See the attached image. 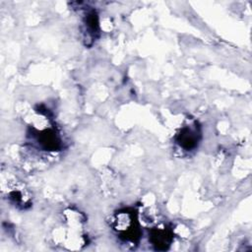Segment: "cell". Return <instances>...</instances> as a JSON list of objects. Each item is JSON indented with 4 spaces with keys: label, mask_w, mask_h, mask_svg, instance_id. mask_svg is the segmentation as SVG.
Instances as JSON below:
<instances>
[{
    "label": "cell",
    "mask_w": 252,
    "mask_h": 252,
    "mask_svg": "<svg viewBox=\"0 0 252 252\" xmlns=\"http://www.w3.org/2000/svg\"><path fill=\"white\" fill-rule=\"evenodd\" d=\"M199 141V132L196 128L184 127L178 134L177 143L183 149L189 151L194 149Z\"/></svg>",
    "instance_id": "obj_1"
},
{
    "label": "cell",
    "mask_w": 252,
    "mask_h": 252,
    "mask_svg": "<svg viewBox=\"0 0 252 252\" xmlns=\"http://www.w3.org/2000/svg\"><path fill=\"white\" fill-rule=\"evenodd\" d=\"M152 241L155 245L158 246L159 248L160 245H163L165 248V245H169L170 242V234L165 230V229H154L152 231Z\"/></svg>",
    "instance_id": "obj_2"
}]
</instances>
